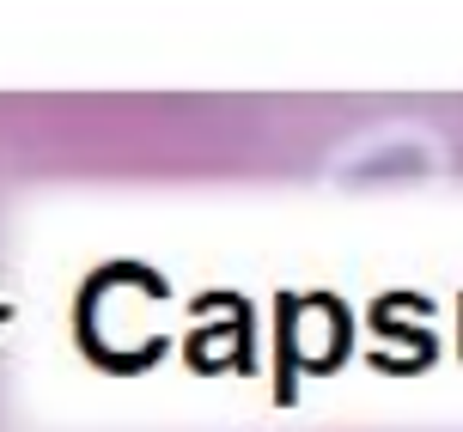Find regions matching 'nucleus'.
Listing matches in <instances>:
<instances>
[{"mask_svg": "<svg viewBox=\"0 0 463 432\" xmlns=\"http://www.w3.org/2000/svg\"><path fill=\"white\" fill-rule=\"evenodd\" d=\"M433 177H445V140L420 122H384L372 135L347 140L324 171V183L342 195H391V189H420Z\"/></svg>", "mask_w": 463, "mask_h": 432, "instance_id": "obj_1", "label": "nucleus"}]
</instances>
